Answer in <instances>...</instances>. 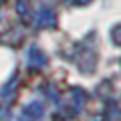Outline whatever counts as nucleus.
<instances>
[{"instance_id": "1", "label": "nucleus", "mask_w": 121, "mask_h": 121, "mask_svg": "<svg viewBox=\"0 0 121 121\" xmlns=\"http://www.w3.org/2000/svg\"><path fill=\"white\" fill-rule=\"evenodd\" d=\"M26 63H28L30 69H40V67L47 65V56H44V52L40 51V48L32 47L28 51V56H26Z\"/></svg>"}, {"instance_id": "5", "label": "nucleus", "mask_w": 121, "mask_h": 121, "mask_svg": "<svg viewBox=\"0 0 121 121\" xmlns=\"http://www.w3.org/2000/svg\"><path fill=\"white\" fill-rule=\"evenodd\" d=\"M16 10H18V14H20V16H26V14H28V4H26L24 0H18Z\"/></svg>"}, {"instance_id": "7", "label": "nucleus", "mask_w": 121, "mask_h": 121, "mask_svg": "<svg viewBox=\"0 0 121 121\" xmlns=\"http://www.w3.org/2000/svg\"><path fill=\"white\" fill-rule=\"evenodd\" d=\"M71 2H75V4H79V6H81V4H89L91 0H71Z\"/></svg>"}, {"instance_id": "3", "label": "nucleus", "mask_w": 121, "mask_h": 121, "mask_svg": "<svg viewBox=\"0 0 121 121\" xmlns=\"http://www.w3.org/2000/svg\"><path fill=\"white\" fill-rule=\"evenodd\" d=\"M55 22H56V16L52 12V8H48V6L40 8L39 18H36V26H55Z\"/></svg>"}, {"instance_id": "4", "label": "nucleus", "mask_w": 121, "mask_h": 121, "mask_svg": "<svg viewBox=\"0 0 121 121\" xmlns=\"http://www.w3.org/2000/svg\"><path fill=\"white\" fill-rule=\"evenodd\" d=\"M16 83H18V75H14V77H12V81H10V83H6V87H4L2 91H0V97H2V99L10 97V95L14 93V89H16V87H14Z\"/></svg>"}, {"instance_id": "6", "label": "nucleus", "mask_w": 121, "mask_h": 121, "mask_svg": "<svg viewBox=\"0 0 121 121\" xmlns=\"http://www.w3.org/2000/svg\"><path fill=\"white\" fill-rule=\"evenodd\" d=\"M119 30H121V26L117 24L115 28H113V35H111V36H113V43H115V44H119Z\"/></svg>"}, {"instance_id": "2", "label": "nucleus", "mask_w": 121, "mask_h": 121, "mask_svg": "<svg viewBox=\"0 0 121 121\" xmlns=\"http://www.w3.org/2000/svg\"><path fill=\"white\" fill-rule=\"evenodd\" d=\"M43 111H44L43 103H39V101H32V103H28L24 109H22V115H24L28 121H35V119H40Z\"/></svg>"}, {"instance_id": "8", "label": "nucleus", "mask_w": 121, "mask_h": 121, "mask_svg": "<svg viewBox=\"0 0 121 121\" xmlns=\"http://www.w3.org/2000/svg\"><path fill=\"white\" fill-rule=\"evenodd\" d=\"M2 4H4V0H0V6H2Z\"/></svg>"}]
</instances>
